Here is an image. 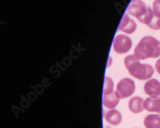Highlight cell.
<instances>
[{
    "instance_id": "6da1fadb",
    "label": "cell",
    "mask_w": 160,
    "mask_h": 128,
    "mask_svg": "<svg viewBox=\"0 0 160 128\" xmlns=\"http://www.w3.org/2000/svg\"><path fill=\"white\" fill-rule=\"evenodd\" d=\"M135 56L139 59L157 58L160 56V42L152 36H145L134 50Z\"/></svg>"
},
{
    "instance_id": "7a4b0ae2",
    "label": "cell",
    "mask_w": 160,
    "mask_h": 128,
    "mask_svg": "<svg viewBox=\"0 0 160 128\" xmlns=\"http://www.w3.org/2000/svg\"><path fill=\"white\" fill-rule=\"evenodd\" d=\"M124 64L129 74L140 80H146L152 77L154 74L153 68L148 64H141L140 59L135 55L125 57Z\"/></svg>"
},
{
    "instance_id": "3957f363",
    "label": "cell",
    "mask_w": 160,
    "mask_h": 128,
    "mask_svg": "<svg viewBox=\"0 0 160 128\" xmlns=\"http://www.w3.org/2000/svg\"><path fill=\"white\" fill-rule=\"evenodd\" d=\"M135 91V84L132 80L125 78L120 81L117 85L116 93L120 99L131 96Z\"/></svg>"
},
{
    "instance_id": "277c9868",
    "label": "cell",
    "mask_w": 160,
    "mask_h": 128,
    "mask_svg": "<svg viewBox=\"0 0 160 128\" xmlns=\"http://www.w3.org/2000/svg\"><path fill=\"white\" fill-rule=\"evenodd\" d=\"M148 10V8L141 0H133L128 8L129 14L137 17L140 22H142Z\"/></svg>"
},
{
    "instance_id": "5b68a950",
    "label": "cell",
    "mask_w": 160,
    "mask_h": 128,
    "mask_svg": "<svg viewBox=\"0 0 160 128\" xmlns=\"http://www.w3.org/2000/svg\"><path fill=\"white\" fill-rule=\"evenodd\" d=\"M132 41L131 38L124 34H118L114 38L113 47L115 53L118 54L127 53L131 49Z\"/></svg>"
},
{
    "instance_id": "8992f818",
    "label": "cell",
    "mask_w": 160,
    "mask_h": 128,
    "mask_svg": "<svg viewBox=\"0 0 160 128\" xmlns=\"http://www.w3.org/2000/svg\"><path fill=\"white\" fill-rule=\"evenodd\" d=\"M142 23L148 25L152 30H160V18H158L155 16L153 10L150 7H148V13H147Z\"/></svg>"
},
{
    "instance_id": "52a82bcc",
    "label": "cell",
    "mask_w": 160,
    "mask_h": 128,
    "mask_svg": "<svg viewBox=\"0 0 160 128\" xmlns=\"http://www.w3.org/2000/svg\"><path fill=\"white\" fill-rule=\"evenodd\" d=\"M144 91L151 97H158L160 95V82L155 79H151L144 85Z\"/></svg>"
},
{
    "instance_id": "ba28073f",
    "label": "cell",
    "mask_w": 160,
    "mask_h": 128,
    "mask_svg": "<svg viewBox=\"0 0 160 128\" xmlns=\"http://www.w3.org/2000/svg\"><path fill=\"white\" fill-rule=\"evenodd\" d=\"M136 29V23L128 17L127 14H126L124 16L121 24H120L118 30L128 34H132L135 31Z\"/></svg>"
},
{
    "instance_id": "9c48e42d",
    "label": "cell",
    "mask_w": 160,
    "mask_h": 128,
    "mask_svg": "<svg viewBox=\"0 0 160 128\" xmlns=\"http://www.w3.org/2000/svg\"><path fill=\"white\" fill-rule=\"evenodd\" d=\"M143 107L147 111L160 113V97L148 98L144 101Z\"/></svg>"
},
{
    "instance_id": "30bf717a",
    "label": "cell",
    "mask_w": 160,
    "mask_h": 128,
    "mask_svg": "<svg viewBox=\"0 0 160 128\" xmlns=\"http://www.w3.org/2000/svg\"><path fill=\"white\" fill-rule=\"evenodd\" d=\"M143 99L138 96L131 98L129 101V108L134 113H138L145 109L143 107Z\"/></svg>"
},
{
    "instance_id": "8fae6325",
    "label": "cell",
    "mask_w": 160,
    "mask_h": 128,
    "mask_svg": "<svg viewBox=\"0 0 160 128\" xmlns=\"http://www.w3.org/2000/svg\"><path fill=\"white\" fill-rule=\"evenodd\" d=\"M105 119L110 124L117 126L122 121V115L116 110H112L106 113Z\"/></svg>"
},
{
    "instance_id": "7c38bea8",
    "label": "cell",
    "mask_w": 160,
    "mask_h": 128,
    "mask_svg": "<svg viewBox=\"0 0 160 128\" xmlns=\"http://www.w3.org/2000/svg\"><path fill=\"white\" fill-rule=\"evenodd\" d=\"M120 98L117 94L116 92H113L110 94L104 95L103 105L108 108H113L118 103Z\"/></svg>"
},
{
    "instance_id": "4fadbf2b",
    "label": "cell",
    "mask_w": 160,
    "mask_h": 128,
    "mask_svg": "<svg viewBox=\"0 0 160 128\" xmlns=\"http://www.w3.org/2000/svg\"><path fill=\"white\" fill-rule=\"evenodd\" d=\"M144 126L146 128H160L159 115H149L144 119Z\"/></svg>"
},
{
    "instance_id": "5bb4252c",
    "label": "cell",
    "mask_w": 160,
    "mask_h": 128,
    "mask_svg": "<svg viewBox=\"0 0 160 128\" xmlns=\"http://www.w3.org/2000/svg\"><path fill=\"white\" fill-rule=\"evenodd\" d=\"M113 82L109 77H105L104 79V95H108L113 93Z\"/></svg>"
},
{
    "instance_id": "9a60e30c",
    "label": "cell",
    "mask_w": 160,
    "mask_h": 128,
    "mask_svg": "<svg viewBox=\"0 0 160 128\" xmlns=\"http://www.w3.org/2000/svg\"><path fill=\"white\" fill-rule=\"evenodd\" d=\"M153 11L155 16L160 18V0H155L153 3Z\"/></svg>"
},
{
    "instance_id": "2e32d148",
    "label": "cell",
    "mask_w": 160,
    "mask_h": 128,
    "mask_svg": "<svg viewBox=\"0 0 160 128\" xmlns=\"http://www.w3.org/2000/svg\"><path fill=\"white\" fill-rule=\"evenodd\" d=\"M155 68L157 71V72L160 75V59H158L155 65Z\"/></svg>"
}]
</instances>
